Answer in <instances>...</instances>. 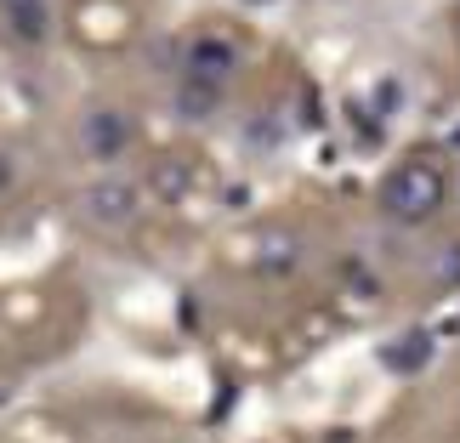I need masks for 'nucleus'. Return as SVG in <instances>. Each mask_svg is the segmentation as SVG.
<instances>
[{"instance_id": "obj_2", "label": "nucleus", "mask_w": 460, "mask_h": 443, "mask_svg": "<svg viewBox=\"0 0 460 443\" xmlns=\"http://www.w3.org/2000/svg\"><path fill=\"white\" fill-rule=\"evenodd\" d=\"M58 34V0H0V40L17 51H46Z\"/></svg>"}, {"instance_id": "obj_5", "label": "nucleus", "mask_w": 460, "mask_h": 443, "mask_svg": "<svg viewBox=\"0 0 460 443\" xmlns=\"http://www.w3.org/2000/svg\"><path fill=\"white\" fill-rule=\"evenodd\" d=\"M126 137H131V126H126V114H92L85 120V148H92L97 159H114L119 148H126Z\"/></svg>"}, {"instance_id": "obj_1", "label": "nucleus", "mask_w": 460, "mask_h": 443, "mask_svg": "<svg viewBox=\"0 0 460 443\" xmlns=\"http://www.w3.org/2000/svg\"><path fill=\"white\" fill-rule=\"evenodd\" d=\"M444 176H438L427 159H410V165H398L393 176L381 182V210L398 222H427L444 210Z\"/></svg>"}, {"instance_id": "obj_4", "label": "nucleus", "mask_w": 460, "mask_h": 443, "mask_svg": "<svg viewBox=\"0 0 460 443\" xmlns=\"http://www.w3.org/2000/svg\"><path fill=\"white\" fill-rule=\"evenodd\" d=\"M85 217L97 227H126L137 217V188L131 182H92L85 188Z\"/></svg>"}, {"instance_id": "obj_6", "label": "nucleus", "mask_w": 460, "mask_h": 443, "mask_svg": "<svg viewBox=\"0 0 460 443\" xmlns=\"http://www.w3.org/2000/svg\"><path fill=\"white\" fill-rule=\"evenodd\" d=\"M427 359V335H403L398 352H393V364H420Z\"/></svg>"}, {"instance_id": "obj_3", "label": "nucleus", "mask_w": 460, "mask_h": 443, "mask_svg": "<svg viewBox=\"0 0 460 443\" xmlns=\"http://www.w3.org/2000/svg\"><path fill=\"white\" fill-rule=\"evenodd\" d=\"M234 63L239 58H234V46H227V40H193V51H188V85L199 97H210L227 75H234Z\"/></svg>"}]
</instances>
